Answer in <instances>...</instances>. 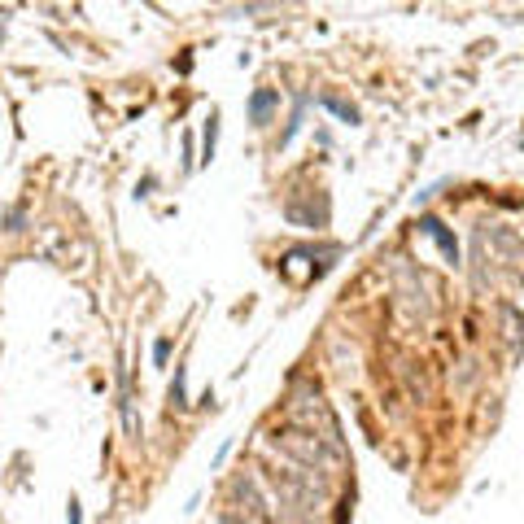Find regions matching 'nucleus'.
Instances as JSON below:
<instances>
[{
  "mask_svg": "<svg viewBox=\"0 0 524 524\" xmlns=\"http://www.w3.org/2000/svg\"><path fill=\"white\" fill-rule=\"evenodd\" d=\"M420 228H424L428 236H433L437 245H442V254H446L450 262H459V245H455V236H450V232L442 228V219H433V214H424V219H420Z\"/></svg>",
  "mask_w": 524,
  "mask_h": 524,
  "instance_id": "1",
  "label": "nucleus"
},
{
  "mask_svg": "<svg viewBox=\"0 0 524 524\" xmlns=\"http://www.w3.org/2000/svg\"><path fill=\"white\" fill-rule=\"evenodd\" d=\"M271 110H276V92H271V88H258L254 97H249V118H254V123H267Z\"/></svg>",
  "mask_w": 524,
  "mask_h": 524,
  "instance_id": "2",
  "label": "nucleus"
},
{
  "mask_svg": "<svg viewBox=\"0 0 524 524\" xmlns=\"http://www.w3.org/2000/svg\"><path fill=\"white\" fill-rule=\"evenodd\" d=\"M324 105H328V110H332V114H341V118H345V123H359V110H354V105H345L341 97H324Z\"/></svg>",
  "mask_w": 524,
  "mask_h": 524,
  "instance_id": "3",
  "label": "nucleus"
},
{
  "mask_svg": "<svg viewBox=\"0 0 524 524\" xmlns=\"http://www.w3.org/2000/svg\"><path fill=\"white\" fill-rule=\"evenodd\" d=\"M214 140H219V118L210 114V123H206V162L214 158Z\"/></svg>",
  "mask_w": 524,
  "mask_h": 524,
  "instance_id": "4",
  "label": "nucleus"
},
{
  "mask_svg": "<svg viewBox=\"0 0 524 524\" xmlns=\"http://www.w3.org/2000/svg\"><path fill=\"white\" fill-rule=\"evenodd\" d=\"M166 354H171V341H158V345H153V359H158V363H166Z\"/></svg>",
  "mask_w": 524,
  "mask_h": 524,
  "instance_id": "5",
  "label": "nucleus"
},
{
  "mask_svg": "<svg viewBox=\"0 0 524 524\" xmlns=\"http://www.w3.org/2000/svg\"><path fill=\"white\" fill-rule=\"evenodd\" d=\"M66 516H70V524H83V511H79V498H70V511H66Z\"/></svg>",
  "mask_w": 524,
  "mask_h": 524,
  "instance_id": "6",
  "label": "nucleus"
}]
</instances>
